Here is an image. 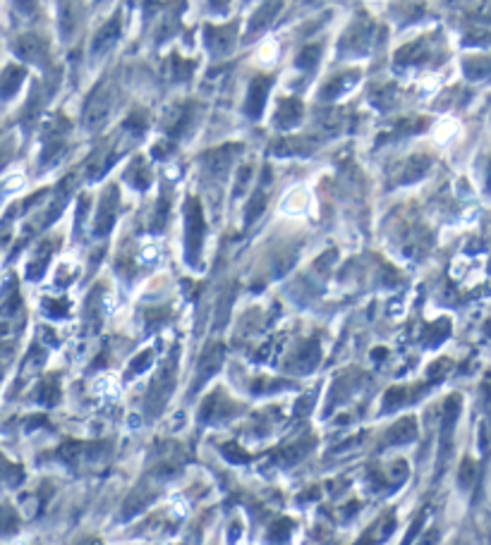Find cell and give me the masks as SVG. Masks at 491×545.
Here are the masks:
<instances>
[{
  "instance_id": "obj_18",
  "label": "cell",
  "mask_w": 491,
  "mask_h": 545,
  "mask_svg": "<svg viewBox=\"0 0 491 545\" xmlns=\"http://www.w3.org/2000/svg\"><path fill=\"white\" fill-rule=\"evenodd\" d=\"M360 70H348V72H340V75L331 77L326 84L321 87L319 91V98L321 100H336L340 96H345L348 91H353V89L357 87V82H360Z\"/></svg>"
},
{
  "instance_id": "obj_29",
  "label": "cell",
  "mask_w": 491,
  "mask_h": 545,
  "mask_svg": "<svg viewBox=\"0 0 491 545\" xmlns=\"http://www.w3.org/2000/svg\"><path fill=\"white\" fill-rule=\"evenodd\" d=\"M450 335V323L448 318H439L437 323H429L424 328V335H422V342L424 347H439L441 342H446Z\"/></svg>"
},
{
  "instance_id": "obj_23",
  "label": "cell",
  "mask_w": 491,
  "mask_h": 545,
  "mask_svg": "<svg viewBox=\"0 0 491 545\" xmlns=\"http://www.w3.org/2000/svg\"><path fill=\"white\" fill-rule=\"evenodd\" d=\"M125 182L130 184V187H135L137 192H144V189H149V184H152V170H149L147 160H144L142 156H137V158L132 160L130 165H127Z\"/></svg>"
},
{
  "instance_id": "obj_38",
  "label": "cell",
  "mask_w": 491,
  "mask_h": 545,
  "mask_svg": "<svg viewBox=\"0 0 491 545\" xmlns=\"http://www.w3.org/2000/svg\"><path fill=\"white\" fill-rule=\"evenodd\" d=\"M127 129L130 134H135V137H142L144 132H147V127H149V115L144 110H135V112H130V117L125 120V125H122Z\"/></svg>"
},
{
  "instance_id": "obj_42",
  "label": "cell",
  "mask_w": 491,
  "mask_h": 545,
  "mask_svg": "<svg viewBox=\"0 0 491 545\" xmlns=\"http://www.w3.org/2000/svg\"><path fill=\"white\" fill-rule=\"evenodd\" d=\"M72 27H75V3L63 0L60 3V31H63V36H70Z\"/></svg>"
},
{
  "instance_id": "obj_16",
  "label": "cell",
  "mask_w": 491,
  "mask_h": 545,
  "mask_svg": "<svg viewBox=\"0 0 491 545\" xmlns=\"http://www.w3.org/2000/svg\"><path fill=\"white\" fill-rule=\"evenodd\" d=\"M194 117H197V103L187 100V103L175 105L163 120L166 134H168L170 139H177V137H182V134H187V129L192 127Z\"/></svg>"
},
{
  "instance_id": "obj_45",
  "label": "cell",
  "mask_w": 491,
  "mask_h": 545,
  "mask_svg": "<svg viewBox=\"0 0 491 545\" xmlns=\"http://www.w3.org/2000/svg\"><path fill=\"white\" fill-rule=\"evenodd\" d=\"M474 479H477V474H474V462L470 457H465L460 464V471H457V483H460V488L467 491V488H472Z\"/></svg>"
},
{
  "instance_id": "obj_28",
  "label": "cell",
  "mask_w": 491,
  "mask_h": 545,
  "mask_svg": "<svg viewBox=\"0 0 491 545\" xmlns=\"http://www.w3.org/2000/svg\"><path fill=\"white\" fill-rule=\"evenodd\" d=\"M60 400V380H58V373L53 375H46V378L38 383L36 387V402L46 404V407H55Z\"/></svg>"
},
{
  "instance_id": "obj_40",
  "label": "cell",
  "mask_w": 491,
  "mask_h": 545,
  "mask_svg": "<svg viewBox=\"0 0 491 545\" xmlns=\"http://www.w3.org/2000/svg\"><path fill=\"white\" fill-rule=\"evenodd\" d=\"M290 531H293V519H288V516H281V519H276L273 524L269 526V541H288Z\"/></svg>"
},
{
  "instance_id": "obj_47",
  "label": "cell",
  "mask_w": 491,
  "mask_h": 545,
  "mask_svg": "<svg viewBox=\"0 0 491 545\" xmlns=\"http://www.w3.org/2000/svg\"><path fill=\"white\" fill-rule=\"evenodd\" d=\"M43 308H46V313H48V316H53V318H63V316H68V313H70V304L65 299H60V301L46 299V301H43Z\"/></svg>"
},
{
  "instance_id": "obj_56",
  "label": "cell",
  "mask_w": 491,
  "mask_h": 545,
  "mask_svg": "<svg viewBox=\"0 0 491 545\" xmlns=\"http://www.w3.org/2000/svg\"><path fill=\"white\" fill-rule=\"evenodd\" d=\"M8 333V325H0V335H5Z\"/></svg>"
},
{
  "instance_id": "obj_1",
  "label": "cell",
  "mask_w": 491,
  "mask_h": 545,
  "mask_svg": "<svg viewBox=\"0 0 491 545\" xmlns=\"http://www.w3.org/2000/svg\"><path fill=\"white\" fill-rule=\"evenodd\" d=\"M177 354H180V347H173L168 361L163 364V368L159 371V375L152 380L147 392V400H144V414L149 419H156L168 404L173 390H175V378H177Z\"/></svg>"
},
{
  "instance_id": "obj_46",
  "label": "cell",
  "mask_w": 491,
  "mask_h": 545,
  "mask_svg": "<svg viewBox=\"0 0 491 545\" xmlns=\"http://www.w3.org/2000/svg\"><path fill=\"white\" fill-rule=\"evenodd\" d=\"M393 100H395V87H383V89H379V91H374V96H372V103L381 110H388L390 105H393Z\"/></svg>"
},
{
  "instance_id": "obj_8",
  "label": "cell",
  "mask_w": 491,
  "mask_h": 545,
  "mask_svg": "<svg viewBox=\"0 0 491 545\" xmlns=\"http://www.w3.org/2000/svg\"><path fill=\"white\" fill-rule=\"evenodd\" d=\"M223 359H226V347H223L221 342H211V345L204 350L202 359H199V364H197V373H194L192 392H199L211 378H214L216 373H219L221 366H223Z\"/></svg>"
},
{
  "instance_id": "obj_27",
  "label": "cell",
  "mask_w": 491,
  "mask_h": 545,
  "mask_svg": "<svg viewBox=\"0 0 491 545\" xmlns=\"http://www.w3.org/2000/svg\"><path fill=\"white\" fill-rule=\"evenodd\" d=\"M27 72L20 65H8L0 75V98H13L20 91L22 82H24Z\"/></svg>"
},
{
  "instance_id": "obj_2",
  "label": "cell",
  "mask_w": 491,
  "mask_h": 545,
  "mask_svg": "<svg viewBox=\"0 0 491 545\" xmlns=\"http://www.w3.org/2000/svg\"><path fill=\"white\" fill-rule=\"evenodd\" d=\"M185 261L192 268H202V249H204V237H206V221L204 211L197 196H189L185 201Z\"/></svg>"
},
{
  "instance_id": "obj_4",
  "label": "cell",
  "mask_w": 491,
  "mask_h": 545,
  "mask_svg": "<svg viewBox=\"0 0 491 545\" xmlns=\"http://www.w3.org/2000/svg\"><path fill=\"white\" fill-rule=\"evenodd\" d=\"M113 87L108 82H101L87 98L85 112H82V125L87 129H98L108 120L110 108H113Z\"/></svg>"
},
{
  "instance_id": "obj_57",
  "label": "cell",
  "mask_w": 491,
  "mask_h": 545,
  "mask_svg": "<svg viewBox=\"0 0 491 545\" xmlns=\"http://www.w3.org/2000/svg\"><path fill=\"white\" fill-rule=\"evenodd\" d=\"M302 3H312V0H302Z\"/></svg>"
},
{
  "instance_id": "obj_44",
  "label": "cell",
  "mask_w": 491,
  "mask_h": 545,
  "mask_svg": "<svg viewBox=\"0 0 491 545\" xmlns=\"http://www.w3.org/2000/svg\"><path fill=\"white\" fill-rule=\"evenodd\" d=\"M221 452H223V457L230 459V462H235V464H247L249 459H252L237 442H226V445L221 447Z\"/></svg>"
},
{
  "instance_id": "obj_5",
  "label": "cell",
  "mask_w": 491,
  "mask_h": 545,
  "mask_svg": "<svg viewBox=\"0 0 491 545\" xmlns=\"http://www.w3.org/2000/svg\"><path fill=\"white\" fill-rule=\"evenodd\" d=\"M462 400L460 395H450L444 402V414H441V433H439V469H444L448 457L453 454V433H455V424L460 417Z\"/></svg>"
},
{
  "instance_id": "obj_32",
  "label": "cell",
  "mask_w": 491,
  "mask_h": 545,
  "mask_svg": "<svg viewBox=\"0 0 491 545\" xmlns=\"http://www.w3.org/2000/svg\"><path fill=\"white\" fill-rule=\"evenodd\" d=\"M51 256H53V244H51V241H43L41 249H38V254H36V258L29 263V268H27V275H29V280H38L43 273H46V266H48V261H51Z\"/></svg>"
},
{
  "instance_id": "obj_13",
  "label": "cell",
  "mask_w": 491,
  "mask_h": 545,
  "mask_svg": "<svg viewBox=\"0 0 491 545\" xmlns=\"http://www.w3.org/2000/svg\"><path fill=\"white\" fill-rule=\"evenodd\" d=\"M319 361H321V345L316 337H312V340H305L295 350L293 357L288 359L286 368L293 371V373H309V371L319 366Z\"/></svg>"
},
{
  "instance_id": "obj_51",
  "label": "cell",
  "mask_w": 491,
  "mask_h": 545,
  "mask_svg": "<svg viewBox=\"0 0 491 545\" xmlns=\"http://www.w3.org/2000/svg\"><path fill=\"white\" fill-rule=\"evenodd\" d=\"M15 8L24 15H34L38 8V0H15Z\"/></svg>"
},
{
  "instance_id": "obj_31",
  "label": "cell",
  "mask_w": 491,
  "mask_h": 545,
  "mask_svg": "<svg viewBox=\"0 0 491 545\" xmlns=\"http://www.w3.org/2000/svg\"><path fill=\"white\" fill-rule=\"evenodd\" d=\"M427 125H429L427 117H405V120H400L393 127V132L383 134V139H400V137H407V134H420L422 129H427Z\"/></svg>"
},
{
  "instance_id": "obj_35",
  "label": "cell",
  "mask_w": 491,
  "mask_h": 545,
  "mask_svg": "<svg viewBox=\"0 0 491 545\" xmlns=\"http://www.w3.org/2000/svg\"><path fill=\"white\" fill-rule=\"evenodd\" d=\"M319 58H321V46H316V43H309V46H305L302 50H300L295 65H298L300 70L312 72L316 65H319Z\"/></svg>"
},
{
  "instance_id": "obj_21",
  "label": "cell",
  "mask_w": 491,
  "mask_h": 545,
  "mask_svg": "<svg viewBox=\"0 0 491 545\" xmlns=\"http://www.w3.org/2000/svg\"><path fill=\"white\" fill-rule=\"evenodd\" d=\"M417 438V421L415 417H403L398 419L386 433V445H405Z\"/></svg>"
},
{
  "instance_id": "obj_20",
  "label": "cell",
  "mask_w": 491,
  "mask_h": 545,
  "mask_svg": "<svg viewBox=\"0 0 491 545\" xmlns=\"http://www.w3.org/2000/svg\"><path fill=\"white\" fill-rule=\"evenodd\" d=\"M283 0H264L261 3V8L256 10V13L252 15V20H249V27H247V36L252 38L254 33L264 31L266 27L273 22V17L278 15V10H281Z\"/></svg>"
},
{
  "instance_id": "obj_33",
  "label": "cell",
  "mask_w": 491,
  "mask_h": 545,
  "mask_svg": "<svg viewBox=\"0 0 491 545\" xmlns=\"http://www.w3.org/2000/svg\"><path fill=\"white\" fill-rule=\"evenodd\" d=\"M264 206H266V192L264 187H259L256 192L252 194V199L247 201V206H244V225H254L256 218L264 213Z\"/></svg>"
},
{
  "instance_id": "obj_17",
  "label": "cell",
  "mask_w": 491,
  "mask_h": 545,
  "mask_svg": "<svg viewBox=\"0 0 491 545\" xmlns=\"http://www.w3.org/2000/svg\"><path fill=\"white\" fill-rule=\"evenodd\" d=\"M156 498H159V491H156V488L152 486V481L144 479V481L135 488V491H132L130 495H127L125 505H122V519H132V516L142 514L144 509H147Z\"/></svg>"
},
{
  "instance_id": "obj_26",
  "label": "cell",
  "mask_w": 491,
  "mask_h": 545,
  "mask_svg": "<svg viewBox=\"0 0 491 545\" xmlns=\"http://www.w3.org/2000/svg\"><path fill=\"white\" fill-rule=\"evenodd\" d=\"M432 167V158L424 154H417L412 158L405 160L403 170H400V177H398V184H410V182H417L420 177L427 175V170Z\"/></svg>"
},
{
  "instance_id": "obj_48",
  "label": "cell",
  "mask_w": 491,
  "mask_h": 545,
  "mask_svg": "<svg viewBox=\"0 0 491 545\" xmlns=\"http://www.w3.org/2000/svg\"><path fill=\"white\" fill-rule=\"evenodd\" d=\"M13 156H15V139L13 137L0 139V170L13 160Z\"/></svg>"
},
{
  "instance_id": "obj_53",
  "label": "cell",
  "mask_w": 491,
  "mask_h": 545,
  "mask_svg": "<svg viewBox=\"0 0 491 545\" xmlns=\"http://www.w3.org/2000/svg\"><path fill=\"white\" fill-rule=\"evenodd\" d=\"M427 521V509H422L420 512V516H417V521L412 524V529H410V533H407V538H405V543H410L412 538L415 536H420V529H422V524Z\"/></svg>"
},
{
  "instance_id": "obj_39",
  "label": "cell",
  "mask_w": 491,
  "mask_h": 545,
  "mask_svg": "<svg viewBox=\"0 0 491 545\" xmlns=\"http://www.w3.org/2000/svg\"><path fill=\"white\" fill-rule=\"evenodd\" d=\"M170 67H173V80L185 82L192 77V72H194V60H182L180 55H173Z\"/></svg>"
},
{
  "instance_id": "obj_6",
  "label": "cell",
  "mask_w": 491,
  "mask_h": 545,
  "mask_svg": "<svg viewBox=\"0 0 491 545\" xmlns=\"http://www.w3.org/2000/svg\"><path fill=\"white\" fill-rule=\"evenodd\" d=\"M439 38L437 36H422L417 41H410L407 46H403L395 53L393 65L395 67H420L427 63H434V55H437Z\"/></svg>"
},
{
  "instance_id": "obj_55",
  "label": "cell",
  "mask_w": 491,
  "mask_h": 545,
  "mask_svg": "<svg viewBox=\"0 0 491 545\" xmlns=\"http://www.w3.org/2000/svg\"><path fill=\"white\" fill-rule=\"evenodd\" d=\"M170 151H173V144H168V142L154 146V156H156V158H168Z\"/></svg>"
},
{
  "instance_id": "obj_22",
  "label": "cell",
  "mask_w": 491,
  "mask_h": 545,
  "mask_svg": "<svg viewBox=\"0 0 491 545\" xmlns=\"http://www.w3.org/2000/svg\"><path fill=\"white\" fill-rule=\"evenodd\" d=\"M314 151V139L309 137H286L273 144L276 156H309Z\"/></svg>"
},
{
  "instance_id": "obj_36",
  "label": "cell",
  "mask_w": 491,
  "mask_h": 545,
  "mask_svg": "<svg viewBox=\"0 0 491 545\" xmlns=\"http://www.w3.org/2000/svg\"><path fill=\"white\" fill-rule=\"evenodd\" d=\"M489 67H491V63H489V58H467L465 63H462V70H465V75L470 77V80H484V77L489 75Z\"/></svg>"
},
{
  "instance_id": "obj_24",
  "label": "cell",
  "mask_w": 491,
  "mask_h": 545,
  "mask_svg": "<svg viewBox=\"0 0 491 545\" xmlns=\"http://www.w3.org/2000/svg\"><path fill=\"white\" fill-rule=\"evenodd\" d=\"M422 392H424V385H420V387H390V390L386 392V397H383V412H395V409L405 407V404H410L415 397H420Z\"/></svg>"
},
{
  "instance_id": "obj_25",
  "label": "cell",
  "mask_w": 491,
  "mask_h": 545,
  "mask_svg": "<svg viewBox=\"0 0 491 545\" xmlns=\"http://www.w3.org/2000/svg\"><path fill=\"white\" fill-rule=\"evenodd\" d=\"M120 38V15H115L113 20L108 22V24L101 27V31L94 36V43H91V53L94 55H101L105 53L110 46H113L115 41Z\"/></svg>"
},
{
  "instance_id": "obj_9",
  "label": "cell",
  "mask_w": 491,
  "mask_h": 545,
  "mask_svg": "<svg viewBox=\"0 0 491 545\" xmlns=\"http://www.w3.org/2000/svg\"><path fill=\"white\" fill-rule=\"evenodd\" d=\"M237 404L230 400L223 390H214L211 395L204 397L202 407H199V421L202 424H214V421H226L237 412Z\"/></svg>"
},
{
  "instance_id": "obj_7",
  "label": "cell",
  "mask_w": 491,
  "mask_h": 545,
  "mask_svg": "<svg viewBox=\"0 0 491 545\" xmlns=\"http://www.w3.org/2000/svg\"><path fill=\"white\" fill-rule=\"evenodd\" d=\"M110 454V442H80V440H68L58 447V457L63 462L77 466L80 462H96Z\"/></svg>"
},
{
  "instance_id": "obj_11",
  "label": "cell",
  "mask_w": 491,
  "mask_h": 545,
  "mask_svg": "<svg viewBox=\"0 0 491 545\" xmlns=\"http://www.w3.org/2000/svg\"><path fill=\"white\" fill-rule=\"evenodd\" d=\"M242 151V146L240 144H226V146H219V149H211L206 151V154H202V165L204 170L209 172V175L214 177H226V172L230 170L233 160H235V156Z\"/></svg>"
},
{
  "instance_id": "obj_49",
  "label": "cell",
  "mask_w": 491,
  "mask_h": 545,
  "mask_svg": "<svg viewBox=\"0 0 491 545\" xmlns=\"http://www.w3.org/2000/svg\"><path fill=\"white\" fill-rule=\"evenodd\" d=\"M168 308H159V311H147V323H149V330L152 328H159V325H163L166 321H168Z\"/></svg>"
},
{
  "instance_id": "obj_41",
  "label": "cell",
  "mask_w": 491,
  "mask_h": 545,
  "mask_svg": "<svg viewBox=\"0 0 491 545\" xmlns=\"http://www.w3.org/2000/svg\"><path fill=\"white\" fill-rule=\"evenodd\" d=\"M168 206H170V199H168V194H161V199H159V206H156V216H154V221H152V230L154 232H161V230L166 227V223H168Z\"/></svg>"
},
{
  "instance_id": "obj_34",
  "label": "cell",
  "mask_w": 491,
  "mask_h": 545,
  "mask_svg": "<svg viewBox=\"0 0 491 545\" xmlns=\"http://www.w3.org/2000/svg\"><path fill=\"white\" fill-rule=\"evenodd\" d=\"M312 447H314V440H312V438H307V440H302V442H295V445H290V447L278 452V454H281V457H278V462H281L283 466L298 462V459H302Z\"/></svg>"
},
{
  "instance_id": "obj_30",
  "label": "cell",
  "mask_w": 491,
  "mask_h": 545,
  "mask_svg": "<svg viewBox=\"0 0 491 545\" xmlns=\"http://www.w3.org/2000/svg\"><path fill=\"white\" fill-rule=\"evenodd\" d=\"M345 122H348V117H345L343 110H326V112H321V115H316V125H319L321 132L328 134V137L343 132Z\"/></svg>"
},
{
  "instance_id": "obj_3",
  "label": "cell",
  "mask_w": 491,
  "mask_h": 545,
  "mask_svg": "<svg viewBox=\"0 0 491 545\" xmlns=\"http://www.w3.org/2000/svg\"><path fill=\"white\" fill-rule=\"evenodd\" d=\"M376 36V24L367 15H360L353 20V24L345 29L343 38L338 43L340 58H365L374 46Z\"/></svg>"
},
{
  "instance_id": "obj_12",
  "label": "cell",
  "mask_w": 491,
  "mask_h": 545,
  "mask_svg": "<svg viewBox=\"0 0 491 545\" xmlns=\"http://www.w3.org/2000/svg\"><path fill=\"white\" fill-rule=\"evenodd\" d=\"M13 50L22 60H27V63H34L38 67L48 65V43L38 33H24V36H20L13 43Z\"/></svg>"
},
{
  "instance_id": "obj_15",
  "label": "cell",
  "mask_w": 491,
  "mask_h": 545,
  "mask_svg": "<svg viewBox=\"0 0 491 545\" xmlns=\"http://www.w3.org/2000/svg\"><path fill=\"white\" fill-rule=\"evenodd\" d=\"M204 41L206 48L211 50V55L221 58V55H228L233 48H235L237 41V27L235 24H226V27H206L204 29Z\"/></svg>"
},
{
  "instance_id": "obj_54",
  "label": "cell",
  "mask_w": 491,
  "mask_h": 545,
  "mask_svg": "<svg viewBox=\"0 0 491 545\" xmlns=\"http://www.w3.org/2000/svg\"><path fill=\"white\" fill-rule=\"evenodd\" d=\"M230 8V0H209V10L216 15H226Z\"/></svg>"
},
{
  "instance_id": "obj_14",
  "label": "cell",
  "mask_w": 491,
  "mask_h": 545,
  "mask_svg": "<svg viewBox=\"0 0 491 545\" xmlns=\"http://www.w3.org/2000/svg\"><path fill=\"white\" fill-rule=\"evenodd\" d=\"M271 84L273 80L266 75H259L249 82V89H247V98H244V115L249 120H259L261 112H264V105H266V98H269V91H271Z\"/></svg>"
},
{
  "instance_id": "obj_19",
  "label": "cell",
  "mask_w": 491,
  "mask_h": 545,
  "mask_svg": "<svg viewBox=\"0 0 491 545\" xmlns=\"http://www.w3.org/2000/svg\"><path fill=\"white\" fill-rule=\"evenodd\" d=\"M302 100L300 98H293V96H286L278 100V108H276V127L278 129H293L300 125V120H302Z\"/></svg>"
},
{
  "instance_id": "obj_50",
  "label": "cell",
  "mask_w": 491,
  "mask_h": 545,
  "mask_svg": "<svg viewBox=\"0 0 491 545\" xmlns=\"http://www.w3.org/2000/svg\"><path fill=\"white\" fill-rule=\"evenodd\" d=\"M448 368H450V361H448V359H439L437 366L429 368V378H434V383H439V378H441V375H444Z\"/></svg>"
},
{
  "instance_id": "obj_37",
  "label": "cell",
  "mask_w": 491,
  "mask_h": 545,
  "mask_svg": "<svg viewBox=\"0 0 491 545\" xmlns=\"http://www.w3.org/2000/svg\"><path fill=\"white\" fill-rule=\"evenodd\" d=\"M20 529V516L15 514L13 507L0 505V536H10Z\"/></svg>"
},
{
  "instance_id": "obj_52",
  "label": "cell",
  "mask_w": 491,
  "mask_h": 545,
  "mask_svg": "<svg viewBox=\"0 0 491 545\" xmlns=\"http://www.w3.org/2000/svg\"><path fill=\"white\" fill-rule=\"evenodd\" d=\"M400 466H405V462H400ZM400 466H398V469H400ZM393 474H395V466H393ZM372 479H374V483H376V488H386V481H383V476H379V474H372ZM398 479L400 481H405L403 479V476H398ZM400 486V483L398 481H388V488H398Z\"/></svg>"
},
{
  "instance_id": "obj_10",
  "label": "cell",
  "mask_w": 491,
  "mask_h": 545,
  "mask_svg": "<svg viewBox=\"0 0 491 545\" xmlns=\"http://www.w3.org/2000/svg\"><path fill=\"white\" fill-rule=\"evenodd\" d=\"M118 206H120L118 187L110 184L108 192H103V196H101V206H98L96 221H94V234H96V237H105V234L113 230L115 221H118Z\"/></svg>"
},
{
  "instance_id": "obj_43",
  "label": "cell",
  "mask_w": 491,
  "mask_h": 545,
  "mask_svg": "<svg viewBox=\"0 0 491 545\" xmlns=\"http://www.w3.org/2000/svg\"><path fill=\"white\" fill-rule=\"evenodd\" d=\"M152 359H154V352L152 350H144V352H139L135 359H132V364H130V368H127V378H132V375H137V373H142V371H147L149 366H152Z\"/></svg>"
}]
</instances>
